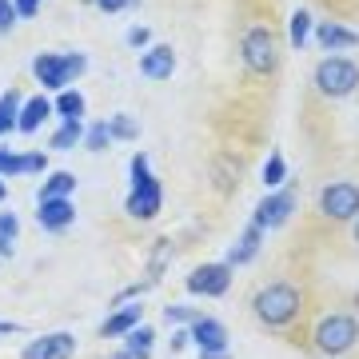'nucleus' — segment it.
Here are the masks:
<instances>
[{"label":"nucleus","instance_id":"4","mask_svg":"<svg viewBox=\"0 0 359 359\" xmlns=\"http://www.w3.org/2000/svg\"><path fill=\"white\" fill-rule=\"evenodd\" d=\"M316 88L323 96H332V100L351 96L359 88V65L347 60V56H327V60H320V68H316Z\"/></svg>","mask_w":359,"mask_h":359},{"label":"nucleus","instance_id":"14","mask_svg":"<svg viewBox=\"0 0 359 359\" xmlns=\"http://www.w3.org/2000/svg\"><path fill=\"white\" fill-rule=\"evenodd\" d=\"M188 335L196 339V347H200V351H228V327H224L219 320L200 316V320L188 327Z\"/></svg>","mask_w":359,"mask_h":359},{"label":"nucleus","instance_id":"19","mask_svg":"<svg viewBox=\"0 0 359 359\" xmlns=\"http://www.w3.org/2000/svg\"><path fill=\"white\" fill-rule=\"evenodd\" d=\"M72 192H76V176L72 172H52L44 180V188L36 192V200L40 204H48V200H72Z\"/></svg>","mask_w":359,"mask_h":359},{"label":"nucleus","instance_id":"11","mask_svg":"<svg viewBox=\"0 0 359 359\" xmlns=\"http://www.w3.org/2000/svg\"><path fill=\"white\" fill-rule=\"evenodd\" d=\"M32 76H36L48 92H65V88H68L65 56H60V52H40L36 60H32Z\"/></svg>","mask_w":359,"mask_h":359},{"label":"nucleus","instance_id":"15","mask_svg":"<svg viewBox=\"0 0 359 359\" xmlns=\"http://www.w3.org/2000/svg\"><path fill=\"white\" fill-rule=\"evenodd\" d=\"M72 219H76L72 200H48V204H36V224L44 231H65V228H72Z\"/></svg>","mask_w":359,"mask_h":359},{"label":"nucleus","instance_id":"9","mask_svg":"<svg viewBox=\"0 0 359 359\" xmlns=\"http://www.w3.org/2000/svg\"><path fill=\"white\" fill-rule=\"evenodd\" d=\"M231 287V268L228 264H200V268L188 276V292L192 295H224Z\"/></svg>","mask_w":359,"mask_h":359},{"label":"nucleus","instance_id":"37","mask_svg":"<svg viewBox=\"0 0 359 359\" xmlns=\"http://www.w3.org/2000/svg\"><path fill=\"white\" fill-rule=\"evenodd\" d=\"M108 359H132L128 351H116V355H108Z\"/></svg>","mask_w":359,"mask_h":359},{"label":"nucleus","instance_id":"33","mask_svg":"<svg viewBox=\"0 0 359 359\" xmlns=\"http://www.w3.org/2000/svg\"><path fill=\"white\" fill-rule=\"evenodd\" d=\"M16 28V8H13V0H0V36L4 32H13Z\"/></svg>","mask_w":359,"mask_h":359},{"label":"nucleus","instance_id":"21","mask_svg":"<svg viewBox=\"0 0 359 359\" xmlns=\"http://www.w3.org/2000/svg\"><path fill=\"white\" fill-rule=\"evenodd\" d=\"M80 140H84V124H80V120H60V128L52 132L48 148L52 152H68V148H76Z\"/></svg>","mask_w":359,"mask_h":359},{"label":"nucleus","instance_id":"34","mask_svg":"<svg viewBox=\"0 0 359 359\" xmlns=\"http://www.w3.org/2000/svg\"><path fill=\"white\" fill-rule=\"evenodd\" d=\"M132 4H136V0H96V8H100V13H124V8H132Z\"/></svg>","mask_w":359,"mask_h":359},{"label":"nucleus","instance_id":"8","mask_svg":"<svg viewBox=\"0 0 359 359\" xmlns=\"http://www.w3.org/2000/svg\"><path fill=\"white\" fill-rule=\"evenodd\" d=\"M76 355V335L72 332H52V335H36L32 344H25L20 359H72Z\"/></svg>","mask_w":359,"mask_h":359},{"label":"nucleus","instance_id":"39","mask_svg":"<svg viewBox=\"0 0 359 359\" xmlns=\"http://www.w3.org/2000/svg\"><path fill=\"white\" fill-rule=\"evenodd\" d=\"M355 311H359V295H355Z\"/></svg>","mask_w":359,"mask_h":359},{"label":"nucleus","instance_id":"18","mask_svg":"<svg viewBox=\"0 0 359 359\" xmlns=\"http://www.w3.org/2000/svg\"><path fill=\"white\" fill-rule=\"evenodd\" d=\"M259 244H264V231L248 224V231L240 236V244H236V248L228 252V259H224V264H228V268H244V264H256Z\"/></svg>","mask_w":359,"mask_h":359},{"label":"nucleus","instance_id":"6","mask_svg":"<svg viewBox=\"0 0 359 359\" xmlns=\"http://www.w3.org/2000/svg\"><path fill=\"white\" fill-rule=\"evenodd\" d=\"M320 212L335 224H351L359 216V184L351 180H335L320 192Z\"/></svg>","mask_w":359,"mask_h":359},{"label":"nucleus","instance_id":"20","mask_svg":"<svg viewBox=\"0 0 359 359\" xmlns=\"http://www.w3.org/2000/svg\"><path fill=\"white\" fill-rule=\"evenodd\" d=\"M20 104H25L20 88H4V92H0V136L16 132V116H20Z\"/></svg>","mask_w":359,"mask_h":359},{"label":"nucleus","instance_id":"5","mask_svg":"<svg viewBox=\"0 0 359 359\" xmlns=\"http://www.w3.org/2000/svg\"><path fill=\"white\" fill-rule=\"evenodd\" d=\"M240 56H244L248 72H256V76H271L276 65H280V52H276V36H271V28L264 25H252L240 40Z\"/></svg>","mask_w":359,"mask_h":359},{"label":"nucleus","instance_id":"24","mask_svg":"<svg viewBox=\"0 0 359 359\" xmlns=\"http://www.w3.org/2000/svg\"><path fill=\"white\" fill-rule=\"evenodd\" d=\"M152 339H156L152 327H132V332L124 335V351H128L132 359H148L152 355Z\"/></svg>","mask_w":359,"mask_h":359},{"label":"nucleus","instance_id":"35","mask_svg":"<svg viewBox=\"0 0 359 359\" xmlns=\"http://www.w3.org/2000/svg\"><path fill=\"white\" fill-rule=\"evenodd\" d=\"M13 332H20V323H13V320H0V335H13Z\"/></svg>","mask_w":359,"mask_h":359},{"label":"nucleus","instance_id":"13","mask_svg":"<svg viewBox=\"0 0 359 359\" xmlns=\"http://www.w3.org/2000/svg\"><path fill=\"white\" fill-rule=\"evenodd\" d=\"M140 72L148 80H168L176 72V48H172V44H152V48L140 56Z\"/></svg>","mask_w":359,"mask_h":359},{"label":"nucleus","instance_id":"16","mask_svg":"<svg viewBox=\"0 0 359 359\" xmlns=\"http://www.w3.org/2000/svg\"><path fill=\"white\" fill-rule=\"evenodd\" d=\"M140 320H144L140 304H124V308H116L112 316L104 320L100 335H104V339H124V335H128L132 327H140Z\"/></svg>","mask_w":359,"mask_h":359},{"label":"nucleus","instance_id":"31","mask_svg":"<svg viewBox=\"0 0 359 359\" xmlns=\"http://www.w3.org/2000/svg\"><path fill=\"white\" fill-rule=\"evenodd\" d=\"M128 48H144L148 52V44H152V28H144V25H136V28H128Z\"/></svg>","mask_w":359,"mask_h":359},{"label":"nucleus","instance_id":"22","mask_svg":"<svg viewBox=\"0 0 359 359\" xmlns=\"http://www.w3.org/2000/svg\"><path fill=\"white\" fill-rule=\"evenodd\" d=\"M84 96H80L76 88H65V92H56V100H52V112L60 116V120H80L84 116Z\"/></svg>","mask_w":359,"mask_h":359},{"label":"nucleus","instance_id":"29","mask_svg":"<svg viewBox=\"0 0 359 359\" xmlns=\"http://www.w3.org/2000/svg\"><path fill=\"white\" fill-rule=\"evenodd\" d=\"M60 56H65V76H68V84L88 72V56H84V52H60Z\"/></svg>","mask_w":359,"mask_h":359},{"label":"nucleus","instance_id":"30","mask_svg":"<svg viewBox=\"0 0 359 359\" xmlns=\"http://www.w3.org/2000/svg\"><path fill=\"white\" fill-rule=\"evenodd\" d=\"M164 320H168V323H188V327H192V323L200 320V311H196V308H184V304H172V308H164Z\"/></svg>","mask_w":359,"mask_h":359},{"label":"nucleus","instance_id":"10","mask_svg":"<svg viewBox=\"0 0 359 359\" xmlns=\"http://www.w3.org/2000/svg\"><path fill=\"white\" fill-rule=\"evenodd\" d=\"M48 168L44 152H13L8 144H0V176H36Z\"/></svg>","mask_w":359,"mask_h":359},{"label":"nucleus","instance_id":"36","mask_svg":"<svg viewBox=\"0 0 359 359\" xmlns=\"http://www.w3.org/2000/svg\"><path fill=\"white\" fill-rule=\"evenodd\" d=\"M0 200H8V184H4V176H0Z\"/></svg>","mask_w":359,"mask_h":359},{"label":"nucleus","instance_id":"32","mask_svg":"<svg viewBox=\"0 0 359 359\" xmlns=\"http://www.w3.org/2000/svg\"><path fill=\"white\" fill-rule=\"evenodd\" d=\"M16 20H36L40 16V0H13Z\"/></svg>","mask_w":359,"mask_h":359},{"label":"nucleus","instance_id":"26","mask_svg":"<svg viewBox=\"0 0 359 359\" xmlns=\"http://www.w3.org/2000/svg\"><path fill=\"white\" fill-rule=\"evenodd\" d=\"M84 148H88V152H108V148H112V132H108V120H96V124H92V128H84Z\"/></svg>","mask_w":359,"mask_h":359},{"label":"nucleus","instance_id":"12","mask_svg":"<svg viewBox=\"0 0 359 359\" xmlns=\"http://www.w3.org/2000/svg\"><path fill=\"white\" fill-rule=\"evenodd\" d=\"M311 36L320 40V48H327V52H344V48H355V44H359V32H355V28L335 25V20H316Z\"/></svg>","mask_w":359,"mask_h":359},{"label":"nucleus","instance_id":"1","mask_svg":"<svg viewBox=\"0 0 359 359\" xmlns=\"http://www.w3.org/2000/svg\"><path fill=\"white\" fill-rule=\"evenodd\" d=\"M252 311H256V320L271 332H283V327H292L299 320V311H304V295L295 283H268L264 292H256L252 299Z\"/></svg>","mask_w":359,"mask_h":359},{"label":"nucleus","instance_id":"25","mask_svg":"<svg viewBox=\"0 0 359 359\" xmlns=\"http://www.w3.org/2000/svg\"><path fill=\"white\" fill-rule=\"evenodd\" d=\"M16 228H20V219L4 208V212H0V259H13V252H16Z\"/></svg>","mask_w":359,"mask_h":359},{"label":"nucleus","instance_id":"3","mask_svg":"<svg viewBox=\"0 0 359 359\" xmlns=\"http://www.w3.org/2000/svg\"><path fill=\"white\" fill-rule=\"evenodd\" d=\"M311 344H316V351H323V355H332V359L347 355L359 344V320L347 316V311H332V316H323L311 327Z\"/></svg>","mask_w":359,"mask_h":359},{"label":"nucleus","instance_id":"28","mask_svg":"<svg viewBox=\"0 0 359 359\" xmlns=\"http://www.w3.org/2000/svg\"><path fill=\"white\" fill-rule=\"evenodd\" d=\"M283 180H287V164H283L280 152H271L268 164H264V184H268V188H280Z\"/></svg>","mask_w":359,"mask_h":359},{"label":"nucleus","instance_id":"27","mask_svg":"<svg viewBox=\"0 0 359 359\" xmlns=\"http://www.w3.org/2000/svg\"><path fill=\"white\" fill-rule=\"evenodd\" d=\"M108 132H112V144L116 140H136V136H140V120H136V116H112V120H108Z\"/></svg>","mask_w":359,"mask_h":359},{"label":"nucleus","instance_id":"38","mask_svg":"<svg viewBox=\"0 0 359 359\" xmlns=\"http://www.w3.org/2000/svg\"><path fill=\"white\" fill-rule=\"evenodd\" d=\"M355 244H359V216H355Z\"/></svg>","mask_w":359,"mask_h":359},{"label":"nucleus","instance_id":"17","mask_svg":"<svg viewBox=\"0 0 359 359\" xmlns=\"http://www.w3.org/2000/svg\"><path fill=\"white\" fill-rule=\"evenodd\" d=\"M52 116V100L48 96H25V104H20V116H16V132H25V136H32V132L44 124Z\"/></svg>","mask_w":359,"mask_h":359},{"label":"nucleus","instance_id":"2","mask_svg":"<svg viewBox=\"0 0 359 359\" xmlns=\"http://www.w3.org/2000/svg\"><path fill=\"white\" fill-rule=\"evenodd\" d=\"M132 219H156L160 208H164V184L152 176L148 168V156L136 152L128 164V200H124Z\"/></svg>","mask_w":359,"mask_h":359},{"label":"nucleus","instance_id":"23","mask_svg":"<svg viewBox=\"0 0 359 359\" xmlns=\"http://www.w3.org/2000/svg\"><path fill=\"white\" fill-rule=\"evenodd\" d=\"M311 28H316L311 13H308V8H299V13H295L292 20H287V40H292V48H308Z\"/></svg>","mask_w":359,"mask_h":359},{"label":"nucleus","instance_id":"7","mask_svg":"<svg viewBox=\"0 0 359 359\" xmlns=\"http://www.w3.org/2000/svg\"><path fill=\"white\" fill-rule=\"evenodd\" d=\"M292 212H295V196L292 192H271V196H264L256 204V212H252V228H259V231H268V228H283L287 219H292Z\"/></svg>","mask_w":359,"mask_h":359}]
</instances>
